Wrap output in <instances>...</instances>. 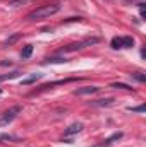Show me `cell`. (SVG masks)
<instances>
[{"label":"cell","instance_id":"cell-1","mask_svg":"<svg viewBox=\"0 0 146 147\" xmlns=\"http://www.w3.org/2000/svg\"><path fill=\"white\" fill-rule=\"evenodd\" d=\"M59 10H60V7H59V5H55V3L41 5V7L35 9L33 12H29V14L26 16V19H28V21H40V19H46V17H50V16L57 14Z\"/></svg>","mask_w":146,"mask_h":147},{"label":"cell","instance_id":"cell-2","mask_svg":"<svg viewBox=\"0 0 146 147\" xmlns=\"http://www.w3.org/2000/svg\"><path fill=\"white\" fill-rule=\"evenodd\" d=\"M95 43H98V38H89V39H84V41H79V43H71V45L64 46L60 51L62 53L64 51H76V50H81V48H84L88 45H95Z\"/></svg>","mask_w":146,"mask_h":147},{"label":"cell","instance_id":"cell-3","mask_svg":"<svg viewBox=\"0 0 146 147\" xmlns=\"http://www.w3.org/2000/svg\"><path fill=\"white\" fill-rule=\"evenodd\" d=\"M134 46V38L131 36H120V38H113L112 39V48H131Z\"/></svg>","mask_w":146,"mask_h":147},{"label":"cell","instance_id":"cell-4","mask_svg":"<svg viewBox=\"0 0 146 147\" xmlns=\"http://www.w3.org/2000/svg\"><path fill=\"white\" fill-rule=\"evenodd\" d=\"M21 113V106H12L10 110H7L3 115H2V118H0V127H3V125H9L17 115Z\"/></svg>","mask_w":146,"mask_h":147},{"label":"cell","instance_id":"cell-5","mask_svg":"<svg viewBox=\"0 0 146 147\" xmlns=\"http://www.w3.org/2000/svg\"><path fill=\"white\" fill-rule=\"evenodd\" d=\"M98 89H100V87H96V86H86V87H79V89H76L74 94H79V96H84V94H95V92H98Z\"/></svg>","mask_w":146,"mask_h":147},{"label":"cell","instance_id":"cell-6","mask_svg":"<svg viewBox=\"0 0 146 147\" xmlns=\"http://www.w3.org/2000/svg\"><path fill=\"white\" fill-rule=\"evenodd\" d=\"M81 130H83V123H79V121H77V123H72V125L65 130V134H64V135H65V137H69V135H74V134H79Z\"/></svg>","mask_w":146,"mask_h":147},{"label":"cell","instance_id":"cell-7","mask_svg":"<svg viewBox=\"0 0 146 147\" xmlns=\"http://www.w3.org/2000/svg\"><path fill=\"white\" fill-rule=\"evenodd\" d=\"M119 139H122V132H117V134H113L112 137H108L107 140H103V144H100V146H95V147H108L110 144H113V140H119Z\"/></svg>","mask_w":146,"mask_h":147},{"label":"cell","instance_id":"cell-8","mask_svg":"<svg viewBox=\"0 0 146 147\" xmlns=\"http://www.w3.org/2000/svg\"><path fill=\"white\" fill-rule=\"evenodd\" d=\"M43 77V74H33V75H29V77H26V79H23V86H29V84H33V82H36Z\"/></svg>","mask_w":146,"mask_h":147},{"label":"cell","instance_id":"cell-9","mask_svg":"<svg viewBox=\"0 0 146 147\" xmlns=\"http://www.w3.org/2000/svg\"><path fill=\"white\" fill-rule=\"evenodd\" d=\"M113 103V98H105V99H96V101H91L89 105L91 106H108Z\"/></svg>","mask_w":146,"mask_h":147},{"label":"cell","instance_id":"cell-10","mask_svg":"<svg viewBox=\"0 0 146 147\" xmlns=\"http://www.w3.org/2000/svg\"><path fill=\"white\" fill-rule=\"evenodd\" d=\"M31 53H33V45H26L24 50L21 51V57H23V58H29Z\"/></svg>","mask_w":146,"mask_h":147},{"label":"cell","instance_id":"cell-11","mask_svg":"<svg viewBox=\"0 0 146 147\" xmlns=\"http://www.w3.org/2000/svg\"><path fill=\"white\" fill-rule=\"evenodd\" d=\"M19 70H14V72L7 74V75H0V80H10V79H16V77H19Z\"/></svg>","mask_w":146,"mask_h":147},{"label":"cell","instance_id":"cell-12","mask_svg":"<svg viewBox=\"0 0 146 147\" xmlns=\"http://www.w3.org/2000/svg\"><path fill=\"white\" fill-rule=\"evenodd\" d=\"M0 140L12 142V140H17V137H16V135H7V134H0Z\"/></svg>","mask_w":146,"mask_h":147},{"label":"cell","instance_id":"cell-13","mask_svg":"<svg viewBox=\"0 0 146 147\" xmlns=\"http://www.w3.org/2000/svg\"><path fill=\"white\" fill-rule=\"evenodd\" d=\"M132 77H134L136 80H139V82H145V80H146V75L143 72H134V74H132Z\"/></svg>","mask_w":146,"mask_h":147},{"label":"cell","instance_id":"cell-14","mask_svg":"<svg viewBox=\"0 0 146 147\" xmlns=\"http://www.w3.org/2000/svg\"><path fill=\"white\" fill-rule=\"evenodd\" d=\"M112 87H117V89H126V91H131V89H132L131 86H127V84H119V82H117V84H112Z\"/></svg>","mask_w":146,"mask_h":147},{"label":"cell","instance_id":"cell-15","mask_svg":"<svg viewBox=\"0 0 146 147\" xmlns=\"http://www.w3.org/2000/svg\"><path fill=\"white\" fill-rule=\"evenodd\" d=\"M64 62H67L65 58H48L46 60V63H64Z\"/></svg>","mask_w":146,"mask_h":147},{"label":"cell","instance_id":"cell-16","mask_svg":"<svg viewBox=\"0 0 146 147\" xmlns=\"http://www.w3.org/2000/svg\"><path fill=\"white\" fill-rule=\"evenodd\" d=\"M131 111H138V113H143L145 111V106H138V108H129Z\"/></svg>","mask_w":146,"mask_h":147},{"label":"cell","instance_id":"cell-17","mask_svg":"<svg viewBox=\"0 0 146 147\" xmlns=\"http://www.w3.org/2000/svg\"><path fill=\"white\" fill-rule=\"evenodd\" d=\"M17 38H19V34H14V36L10 38V39H9V41H7V43H9V45H10V43H14V41H16V39H17Z\"/></svg>","mask_w":146,"mask_h":147}]
</instances>
